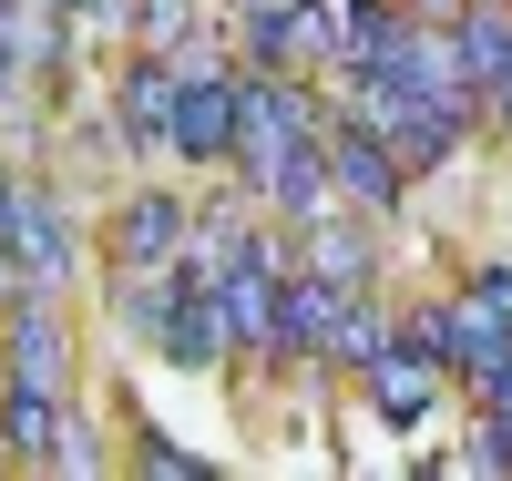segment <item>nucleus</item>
<instances>
[{"label": "nucleus", "mask_w": 512, "mask_h": 481, "mask_svg": "<svg viewBox=\"0 0 512 481\" xmlns=\"http://www.w3.org/2000/svg\"><path fill=\"white\" fill-rule=\"evenodd\" d=\"M175 93H185L175 52H134V62H123V82H113V134H123V154H164V134H175Z\"/></svg>", "instance_id": "obj_4"}, {"label": "nucleus", "mask_w": 512, "mask_h": 481, "mask_svg": "<svg viewBox=\"0 0 512 481\" xmlns=\"http://www.w3.org/2000/svg\"><path fill=\"white\" fill-rule=\"evenodd\" d=\"M11 297H21V267H11V246H0V308H11Z\"/></svg>", "instance_id": "obj_18"}, {"label": "nucleus", "mask_w": 512, "mask_h": 481, "mask_svg": "<svg viewBox=\"0 0 512 481\" xmlns=\"http://www.w3.org/2000/svg\"><path fill=\"white\" fill-rule=\"evenodd\" d=\"M451 62H461V82H472V93H492V82L512 72V11H502V0H461Z\"/></svg>", "instance_id": "obj_8"}, {"label": "nucleus", "mask_w": 512, "mask_h": 481, "mask_svg": "<svg viewBox=\"0 0 512 481\" xmlns=\"http://www.w3.org/2000/svg\"><path fill=\"white\" fill-rule=\"evenodd\" d=\"M62 410H72V400H41V389H11V379H0V441H11L21 461H41V471H52V451H62Z\"/></svg>", "instance_id": "obj_10"}, {"label": "nucleus", "mask_w": 512, "mask_h": 481, "mask_svg": "<svg viewBox=\"0 0 512 481\" xmlns=\"http://www.w3.org/2000/svg\"><path fill=\"white\" fill-rule=\"evenodd\" d=\"M123 31H134L144 52H185V41H195V0H134Z\"/></svg>", "instance_id": "obj_12"}, {"label": "nucleus", "mask_w": 512, "mask_h": 481, "mask_svg": "<svg viewBox=\"0 0 512 481\" xmlns=\"http://www.w3.org/2000/svg\"><path fill=\"white\" fill-rule=\"evenodd\" d=\"M134 461H144V471H164V481H216V461L185 451V441H164V430H134Z\"/></svg>", "instance_id": "obj_13"}, {"label": "nucleus", "mask_w": 512, "mask_h": 481, "mask_svg": "<svg viewBox=\"0 0 512 481\" xmlns=\"http://www.w3.org/2000/svg\"><path fill=\"white\" fill-rule=\"evenodd\" d=\"M400 11H410V21H420V11H461V0H400Z\"/></svg>", "instance_id": "obj_19"}, {"label": "nucleus", "mask_w": 512, "mask_h": 481, "mask_svg": "<svg viewBox=\"0 0 512 481\" xmlns=\"http://www.w3.org/2000/svg\"><path fill=\"white\" fill-rule=\"evenodd\" d=\"M472 389H482V420H492V430H512V359H492Z\"/></svg>", "instance_id": "obj_15"}, {"label": "nucleus", "mask_w": 512, "mask_h": 481, "mask_svg": "<svg viewBox=\"0 0 512 481\" xmlns=\"http://www.w3.org/2000/svg\"><path fill=\"white\" fill-rule=\"evenodd\" d=\"M0 379L11 389H41V400H72V318L62 297H11L0 308Z\"/></svg>", "instance_id": "obj_1"}, {"label": "nucleus", "mask_w": 512, "mask_h": 481, "mask_svg": "<svg viewBox=\"0 0 512 481\" xmlns=\"http://www.w3.org/2000/svg\"><path fill=\"white\" fill-rule=\"evenodd\" d=\"M472 297H492V308H512V267H482V277H472Z\"/></svg>", "instance_id": "obj_17"}, {"label": "nucleus", "mask_w": 512, "mask_h": 481, "mask_svg": "<svg viewBox=\"0 0 512 481\" xmlns=\"http://www.w3.org/2000/svg\"><path fill=\"white\" fill-rule=\"evenodd\" d=\"M379 338H390V328H379L369 287H349V297H338V318H328V338H318V359H328V369H359V359H369Z\"/></svg>", "instance_id": "obj_11"}, {"label": "nucleus", "mask_w": 512, "mask_h": 481, "mask_svg": "<svg viewBox=\"0 0 512 481\" xmlns=\"http://www.w3.org/2000/svg\"><path fill=\"white\" fill-rule=\"evenodd\" d=\"M338 21L328 0H277V11H256L246 21V62L256 72H318V62H338Z\"/></svg>", "instance_id": "obj_2"}, {"label": "nucleus", "mask_w": 512, "mask_h": 481, "mask_svg": "<svg viewBox=\"0 0 512 481\" xmlns=\"http://www.w3.org/2000/svg\"><path fill=\"white\" fill-rule=\"evenodd\" d=\"M328 174H338V205H359V215H400V195H410L400 154L379 144L359 113H338V123H328Z\"/></svg>", "instance_id": "obj_3"}, {"label": "nucleus", "mask_w": 512, "mask_h": 481, "mask_svg": "<svg viewBox=\"0 0 512 481\" xmlns=\"http://www.w3.org/2000/svg\"><path fill=\"white\" fill-rule=\"evenodd\" d=\"M359 379H369V410L379 420H390V430H420V420H431V400H441V359H431V348H410V338H379L369 348V359H359Z\"/></svg>", "instance_id": "obj_5"}, {"label": "nucleus", "mask_w": 512, "mask_h": 481, "mask_svg": "<svg viewBox=\"0 0 512 481\" xmlns=\"http://www.w3.org/2000/svg\"><path fill=\"white\" fill-rule=\"evenodd\" d=\"M52 11H62L72 31H123V21H134V0H52Z\"/></svg>", "instance_id": "obj_14"}, {"label": "nucleus", "mask_w": 512, "mask_h": 481, "mask_svg": "<svg viewBox=\"0 0 512 481\" xmlns=\"http://www.w3.org/2000/svg\"><path fill=\"white\" fill-rule=\"evenodd\" d=\"M297 267H318V277H338V287H369V236L359 226H338V205L328 215H308V226H297Z\"/></svg>", "instance_id": "obj_9"}, {"label": "nucleus", "mask_w": 512, "mask_h": 481, "mask_svg": "<svg viewBox=\"0 0 512 481\" xmlns=\"http://www.w3.org/2000/svg\"><path fill=\"white\" fill-rule=\"evenodd\" d=\"M11 93H21V31H11V11H0V123H11Z\"/></svg>", "instance_id": "obj_16"}, {"label": "nucleus", "mask_w": 512, "mask_h": 481, "mask_svg": "<svg viewBox=\"0 0 512 481\" xmlns=\"http://www.w3.org/2000/svg\"><path fill=\"white\" fill-rule=\"evenodd\" d=\"M492 359H512V308H492V297L461 287L451 308H441V369L451 379H482Z\"/></svg>", "instance_id": "obj_7"}, {"label": "nucleus", "mask_w": 512, "mask_h": 481, "mask_svg": "<svg viewBox=\"0 0 512 481\" xmlns=\"http://www.w3.org/2000/svg\"><path fill=\"white\" fill-rule=\"evenodd\" d=\"M185 226H195V205L175 185H134V195L113 205V267H175Z\"/></svg>", "instance_id": "obj_6"}]
</instances>
